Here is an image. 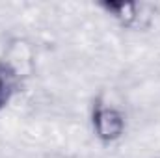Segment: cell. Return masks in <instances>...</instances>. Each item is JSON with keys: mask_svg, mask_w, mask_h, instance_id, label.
Here are the masks:
<instances>
[{"mask_svg": "<svg viewBox=\"0 0 160 158\" xmlns=\"http://www.w3.org/2000/svg\"><path fill=\"white\" fill-rule=\"evenodd\" d=\"M91 126L101 143H114L123 138L127 130V119L119 108L99 99L91 110Z\"/></svg>", "mask_w": 160, "mask_h": 158, "instance_id": "6da1fadb", "label": "cell"}, {"mask_svg": "<svg viewBox=\"0 0 160 158\" xmlns=\"http://www.w3.org/2000/svg\"><path fill=\"white\" fill-rule=\"evenodd\" d=\"M101 9H104L106 15H110L118 24L123 28H134L140 19V6L136 2H101Z\"/></svg>", "mask_w": 160, "mask_h": 158, "instance_id": "7a4b0ae2", "label": "cell"}, {"mask_svg": "<svg viewBox=\"0 0 160 158\" xmlns=\"http://www.w3.org/2000/svg\"><path fill=\"white\" fill-rule=\"evenodd\" d=\"M19 86L21 75L17 73V69L8 62H0V110L9 104V101L19 91Z\"/></svg>", "mask_w": 160, "mask_h": 158, "instance_id": "3957f363", "label": "cell"}]
</instances>
